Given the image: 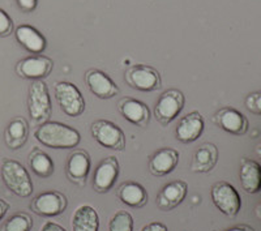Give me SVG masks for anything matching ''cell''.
<instances>
[{
    "mask_svg": "<svg viewBox=\"0 0 261 231\" xmlns=\"http://www.w3.org/2000/svg\"><path fill=\"white\" fill-rule=\"evenodd\" d=\"M37 4H38V0H17L18 8L25 13L33 12L37 8Z\"/></svg>",
    "mask_w": 261,
    "mask_h": 231,
    "instance_id": "obj_30",
    "label": "cell"
},
{
    "mask_svg": "<svg viewBox=\"0 0 261 231\" xmlns=\"http://www.w3.org/2000/svg\"><path fill=\"white\" fill-rule=\"evenodd\" d=\"M205 128L204 118L199 111H192L179 120L175 128V137L178 141L190 144L199 140Z\"/></svg>",
    "mask_w": 261,
    "mask_h": 231,
    "instance_id": "obj_13",
    "label": "cell"
},
{
    "mask_svg": "<svg viewBox=\"0 0 261 231\" xmlns=\"http://www.w3.org/2000/svg\"><path fill=\"white\" fill-rule=\"evenodd\" d=\"M33 227V218L28 213H17L8 218L0 231H30Z\"/></svg>",
    "mask_w": 261,
    "mask_h": 231,
    "instance_id": "obj_26",
    "label": "cell"
},
{
    "mask_svg": "<svg viewBox=\"0 0 261 231\" xmlns=\"http://www.w3.org/2000/svg\"><path fill=\"white\" fill-rule=\"evenodd\" d=\"M2 179L7 188L18 197H29L33 193V182L29 172L18 161H3Z\"/></svg>",
    "mask_w": 261,
    "mask_h": 231,
    "instance_id": "obj_2",
    "label": "cell"
},
{
    "mask_svg": "<svg viewBox=\"0 0 261 231\" xmlns=\"http://www.w3.org/2000/svg\"><path fill=\"white\" fill-rule=\"evenodd\" d=\"M41 231H67V230H65L63 226H60V225H58V223L48 221V222L43 223V226L41 227Z\"/></svg>",
    "mask_w": 261,
    "mask_h": 231,
    "instance_id": "obj_32",
    "label": "cell"
},
{
    "mask_svg": "<svg viewBox=\"0 0 261 231\" xmlns=\"http://www.w3.org/2000/svg\"><path fill=\"white\" fill-rule=\"evenodd\" d=\"M128 85L140 92H154L161 89L162 80L154 68L148 65H134L125 72Z\"/></svg>",
    "mask_w": 261,
    "mask_h": 231,
    "instance_id": "obj_8",
    "label": "cell"
},
{
    "mask_svg": "<svg viewBox=\"0 0 261 231\" xmlns=\"http://www.w3.org/2000/svg\"><path fill=\"white\" fill-rule=\"evenodd\" d=\"M212 201L221 213L228 217H235L242 207L241 196L227 182H218L212 187Z\"/></svg>",
    "mask_w": 261,
    "mask_h": 231,
    "instance_id": "obj_6",
    "label": "cell"
},
{
    "mask_svg": "<svg viewBox=\"0 0 261 231\" xmlns=\"http://www.w3.org/2000/svg\"><path fill=\"white\" fill-rule=\"evenodd\" d=\"M120 174L116 157H107L97 166L93 176V188L98 193H106L114 187Z\"/></svg>",
    "mask_w": 261,
    "mask_h": 231,
    "instance_id": "obj_10",
    "label": "cell"
},
{
    "mask_svg": "<svg viewBox=\"0 0 261 231\" xmlns=\"http://www.w3.org/2000/svg\"><path fill=\"white\" fill-rule=\"evenodd\" d=\"M188 192V186L183 181H174L162 187L157 195V207L163 212L172 211L180 205L186 199Z\"/></svg>",
    "mask_w": 261,
    "mask_h": 231,
    "instance_id": "obj_12",
    "label": "cell"
},
{
    "mask_svg": "<svg viewBox=\"0 0 261 231\" xmlns=\"http://www.w3.org/2000/svg\"><path fill=\"white\" fill-rule=\"evenodd\" d=\"M17 42L27 51L32 54H42L46 50L47 42L39 30L33 28L32 25H20L15 32Z\"/></svg>",
    "mask_w": 261,
    "mask_h": 231,
    "instance_id": "obj_19",
    "label": "cell"
},
{
    "mask_svg": "<svg viewBox=\"0 0 261 231\" xmlns=\"http://www.w3.org/2000/svg\"><path fill=\"white\" fill-rule=\"evenodd\" d=\"M9 209V204L7 201H4L3 199H0V221L4 218V216L7 214Z\"/></svg>",
    "mask_w": 261,
    "mask_h": 231,
    "instance_id": "obj_33",
    "label": "cell"
},
{
    "mask_svg": "<svg viewBox=\"0 0 261 231\" xmlns=\"http://www.w3.org/2000/svg\"><path fill=\"white\" fill-rule=\"evenodd\" d=\"M255 214H256V217H257V218L261 221V202L257 205V207H256Z\"/></svg>",
    "mask_w": 261,
    "mask_h": 231,
    "instance_id": "obj_35",
    "label": "cell"
},
{
    "mask_svg": "<svg viewBox=\"0 0 261 231\" xmlns=\"http://www.w3.org/2000/svg\"><path fill=\"white\" fill-rule=\"evenodd\" d=\"M225 231H255L251 226L247 225H239V226H234V227H230Z\"/></svg>",
    "mask_w": 261,
    "mask_h": 231,
    "instance_id": "obj_34",
    "label": "cell"
},
{
    "mask_svg": "<svg viewBox=\"0 0 261 231\" xmlns=\"http://www.w3.org/2000/svg\"><path fill=\"white\" fill-rule=\"evenodd\" d=\"M186 98L178 89H169L161 95L154 107V118L163 127L174 120L183 110Z\"/></svg>",
    "mask_w": 261,
    "mask_h": 231,
    "instance_id": "obj_7",
    "label": "cell"
},
{
    "mask_svg": "<svg viewBox=\"0 0 261 231\" xmlns=\"http://www.w3.org/2000/svg\"><path fill=\"white\" fill-rule=\"evenodd\" d=\"M90 132L95 141L101 146L113 150H124L125 149V136L122 128L115 123L99 119L95 120L90 127Z\"/></svg>",
    "mask_w": 261,
    "mask_h": 231,
    "instance_id": "obj_5",
    "label": "cell"
},
{
    "mask_svg": "<svg viewBox=\"0 0 261 231\" xmlns=\"http://www.w3.org/2000/svg\"><path fill=\"white\" fill-rule=\"evenodd\" d=\"M30 169L33 170V172L41 178H48L51 176L54 172V162L50 158V156L45 153V151L33 150V153L30 154Z\"/></svg>",
    "mask_w": 261,
    "mask_h": 231,
    "instance_id": "obj_25",
    "label": "cell"
},
{
    "mask_svg": "<svg viewBox=\"0 0 261 231\" xmlns=\"http://www.w3.org/2000/svg\"><path fill=\"white\" fill-rule=\"evenodd\" d=\"M34 137L42 145L53 149H72L80 144L81 135L77 130L59 122H46L34 132Z\"/></svg>",
    "mask_w": 261,
    "mask_h": 231,
    "instance_id": "obj_1",
    "label": "cell"
},
{
    "mask_svg": "<svg viewBox=\"0 0 261 231\" xmlns=\"http://www.w3.org/2000/svg\"><path fill=\"white\" fill-rule=\"evenodd\" d=\"M86 85L90 92L101 99H110L118 95L119 88L110 77L99 69H90L85 74Z\"/></svg>",
    "mask_w": 261,
    "mask_h": 231,
    "instance_id": "obj_15",
    "label": "cell"
},
{
    "mask_svg": "<svg viewBox=\"0 0 261 231\" xmlns=\"http://www.w3.org/2000/svg\"><path fill=\"white\" fill-rule=\"evenodd\" d=\"M118 109L123 118L137 127H146L150 122V109L144 102L135 98H122L118 104Z\"/></svg>",
    "mask_w": 261,
    "mask_h": 231,
    "instance_id": "obj_14",
    "label": "cell"
},
{
    "mask_svg": "<svg viewBox=\"0 0 261 231\" xmlns=\"http://www.w3.org/2000/svg\"><path fill=\"white\" fill-rule=\"evenodd\" d=\"M68 207V200L62 192L50 191L39 193L33 199L30 209L42 217H57Z\"/></svg>",
    "mask_w": 261,
    "mask_h": 231,
    "instance_id": "obj_9",
    "label": "cell"
},
{
    "mask_svg": "<svg viewBox=\"0 0 261 231\" xmlns=\"http://www.w3.org/2000/svg\"><path fill=\"white\" fill-rule=\"evenodd\" d=\"M179 162V151L171 148H163L155 151L149 161V170L155 176L169 175L176 169Z\"/></svg>",
    "mask_w": 261,
    "mask_h": 231,
    "instance_id": "obj_18",
    "label": "cell"
},
{
    "mask_svg": "<svg viewBox=\"0 0 261 231\" xmlns=\"http://www.w3.org/2000/svg\"><path fill=\"white\" fill-rule=\"evenodd\" d=\"M28 134H29V128H28V123L24 118L18 116V118L12 119L4 132V140H6L7 146L12 150L22 148L28 140Z\"/></svg>",
    "mask_w": 261,
    "mask_h": 231,
    "instance_id": "obj_22",
    "label": "cell"
},
{
    "mask_svg": "<svg viewBox=\"0 0 261 231\" xmlns=\"http://www.w3.org/2000/svg\"><path fill=\"white\" fill-rule=\"evenodd\" d=\"M246 107L253 114L261 115V92L249 94L246 98Z\"/></svg>",
    "mask_w": 261,
    "mask_h": 231,
    "instance_id": "obj_29",
    "label": "cell"
},
{
    "mask_svg": "<svg viewBox=\"0 0 261 231\" xmlns=\"http://www.w3.org/2000/svg\"><path fill=\"white\" fill-rule=\"evenodd\" d=\"M109 231H134V217L125 211L116 212L109 222Z\"/></svg>",
    "mask_w": 261,
    "mask_h": 231,
    "instance_id": "obj_27",
    "label": "cell"
},
{
    "mask_svg": "<svg viewBox=\"0 0 261 231\" xmlns=\"http://www.w3.org/2000/svg\"><path fill=\"white\" fill-rule=\"evenodd\" d=\"M55 97L65 115L77 118L85 111V99L77 86L68 81L55 84Z\"/></svg>",
    "mask_w": 261,
    "mask_h": 231,
    "instance_id": "obj_4",
    "label": "cell"
},
{
    "mask_svg": "<svg viewBox=\"0 0 261 231\" xmlns=\"http://www.w3.org/2000/svg\"><path fill=\"white\" fill-rule=\"evenodd\" d=\"M13 32V21L9 17L8 13L4 9L0 8V37L11 36V33Z\"/></svg>",
    "mask_w": 261,
    "mask_h": 231,
    "instance_id": "obj_28",
    "label": "cell"
},
{
    "mask_svg": "<svg viewBox=\"0 0 261 231\" xmlns=\"http://www.w3.org/2000/svg\"><path fill=\"white\" fill-rule=\"evenodd\" d=\"M92 161L85 150H77L72 153L67 162V176L76 186L84 187L89 175Z\"/></svg>",
    "mask_w": 261,
    "mask_h": 231,
    "instance_id": "obj_16",
    "label": "cell"
},
{
    "mask_svg": "<svg viewBox=\"0 0 261 231\" xmlns=\"http://www.w3.org/2000/svg\"><path fill=\"white\" fill-rule=\"evenodd\" d=\"M53 69V60L46 57H28L20 60L16 67V72L20 77L27 80H42L50 74Z\"/></svg>",
    "mask_w": 261,
    "mask_h": 231,
    "instance_id": "obj_11",
    "label": "cell"
},
{
    "mask_svg": "<svg viewBox=\"0 0 261 231\" xmlns=\"http://www.w3.org/2000/svg\"><path fill=\"white\" fill-rule=\"evenodd\" d=\"M28 111L33 122L43 124L48 120L53 111L50 93L43 80H34L30 84L28 94Z\"/></svg>",
    "mask_w": 261,
    "mask_h": 231,
    "instance_id": "obj_3",
    "label": "cell"
},
{
    "mask_svg": "<svg viewBox=\"0 0 261 231\" xmlns=\"http://www.w3.org/2000/svg\"><path fill=\"white\" fill-rule=\"evenodd\" d=\"M255 151H256V154H257L258 157H260V158H261V142H260V144H258V145H257V146H256Z\"/></svg>",
    "mask_w": 261,
    "mask_h": 231,
    "instance_id": "obj_36",
    "label": "cell"
},
{
    "mask_svg": "<svg viewBox=\"0 0 261 231\" xmlns=\"http://www.w3.org/2000/svg\"><path fill=\"white\" fill-rule=\"evenodd\" d=\"M141 231H169V228H167V226L165 223L154 221V222H150L146 226H144L141 228Z\"/></svg>",
    "mask_w": 261,
    "mask_h": 231,
    "instance_id": "obj_31",
    "label": "cell"
},
{
    "mask_svg": "<svg viewBox=\"0 0 261 231\" xmlns=\"http://www.w3.org/2000/svg\"><path fill=\"white\" fill-rule=\"evenodd\" d=\"M218 161V150L216 145L206 142L196 149L191 161V170L193 172H209L214 169Z\"/></svg>",
    "mask_w": 261,
    "mask_h": 231,
    "instance_id": "obj_20",
    "label": "cell"
},
{
    "mask_svg": "<svg viewBox=\"0 0 261 231\" xmlns=\"http://www.w3.org/2000/svg\"><path fill=\"white\" fill-rule=\"evenodd\" d=\"M241 184L247 193L261 191V166L256 161L243 160L241 166Z\"/></svg>",
    "mask_w": 261,
    "mask_h": 231,
    "instance_id": "obj_24",
    "label": "cell"
},
{
    "mask_svg": "<svg viewBox=\"0 0 261 231\" xmlns=\"http://www.w3.org/2000/svg\"><path fill=\"white\" fill-rule=\"evenodd\" d=\"M118 197L125 205L132 208H143L148 202V192L145 187L136 182H127L119 187Z\"/></svg>",
    "mask_w": 261,
    "mask_h": 231,
    "instance_id": "obj_21",
    "label": "cell"
},
{
    "mask_svg": "<svg viewBox=\"0 0 261 231\" xmlns=\"http://www.w3.org/2000/svg\"><path fill=\"white\" fill-rule=\"evenodd\" d=\"M99 217L90 205H81L72 216V231H98Z\"/></svg>",
    "mask_w": 261,
    "mask_h": 231,
    "instance_id": "obj_23",
    "label": "cell"
},
{
    "mask_svg": "<svg viewBox=\"0 0 261 231\" xmlns=\"http://www.w3.org/2000/svg\"><path fill=\"white\" fill-rule=\"evenodd\" d=\"M214 122L223 131L231 135H244L248 131V120L246 116L231 107H225L216 114Z\"/></svg>",
    "mask_w": 261,
    "mask_h": 231,
    "instance_id": "obj_17",
    "label": "cell"
}]
</instances>
